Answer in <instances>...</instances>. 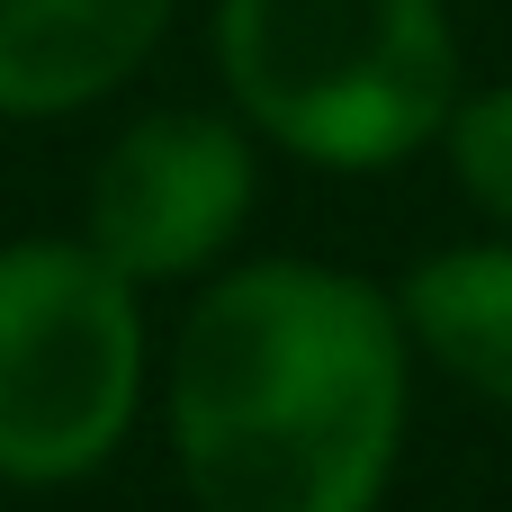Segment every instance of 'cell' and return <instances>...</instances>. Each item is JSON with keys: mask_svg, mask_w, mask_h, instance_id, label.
Wrapping results in <instances>:
<instances>
[{"mask_svg": "<svg viewBox=\"0 0 512 512\" xmlns=\"http://www.w3.org/2000/svg\"><path fill=\"white\" fill-rule=\"evenodd\" d=\"M180 0H0V126H63L144 81Z\"/></svg>", "mask_w": 512, "mask_h": 512, "instance_id": "obj_5", "label": "cell"}, {"mask_svg": "<svg viewBox=\"0 0 512 512\" xmlns=\"http://www.w3.org/2000/svg\"><path fill=\"white\" fill-rule=\"evenodd\" d=\"M414 342L387 279L234 252L162 333L153 423L189 512H378L414 432Z\"/></svg>", "mask_w": 512, "mask_h": 512, "instance_id": "obj_1", "label": "cell"}, {"mask_svg": "<svg viewBox=\"0 0 512 512\" xmlns=\"http://www.w3.org/2000/svg\"><path fill=\"white\" fill-rule=\"evenodd\" d=\"M153 297L81 234L0 243V486L72 495L108 477L153 414Z\"/></svg>", "mask_w": 512, "mask_h": 512, "instance_id": "obj_3", "label": "cell"}, {"mask_svg": "<svg viewBox=\"0 0 512 512\" xmlns=\"http://www.w3.org/2000/svg\"><path fill=\"white\" fill-rule=\"evenodd\" d=\"M207 63L252 144L324 180L423 162L468 90L450 0H207Z\"/></svg>", "mask_w": 512, "mask_h": 512, "instance_id": "obj_2", "label": "cell"}, {"mask_svg": "<svg viewBox=\"0 0 512 512\" xmlns=\"http://www.w3.org/2000/svg\"><path fill=\"white\" fill-rule=\"evenodd\" d=\"M261 162L270 153L252 144V126L225 99L216 108H189V99L135 108L99 144L72 234L144 297L198 288L243 252V234L261 216Z\"/></svg>", "mask_w": 512, "mask_h": 512, "instance_id": "obj_4", "label": "cell"}, {"mask_svg": "<svg viewBox=\"0 0 512 512\" xmlns=\"http://www.w3.org/2000/svg\"><path fill=\"white\" fill-rule=\"evenodd\" d=\"M414 369L512 414V234H468L387 279Z\"/></svg>", "mask_w": 512, "mask_h": 512, "instance_id": "obj_6", "label": "cell"}, {"mask_svg": "<svg viewBox=\"0 0 512 512\" xmlns=\"http://www.w3.org/2000/svg\"><path fill=\"white\" fill-rule=\"evenodd\" d=\"M432 153L450 162V189L468 198V216L486 234H512V81H468Z\"/></svg>", "mask_w": 512, "mask_h": 512, "instance_id": "obj_7", "label": "cell"}]
</instances>
